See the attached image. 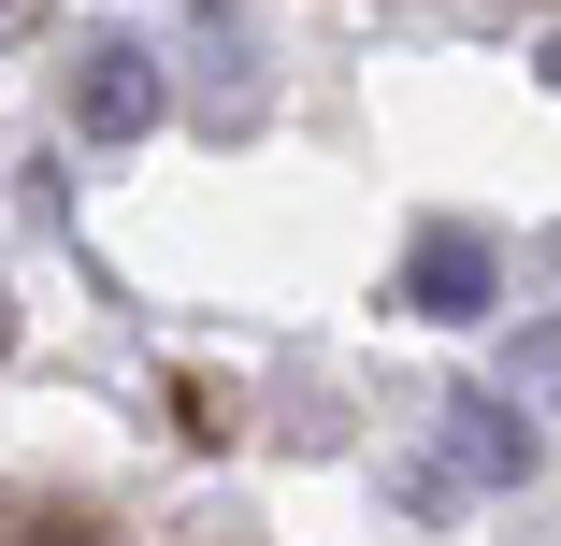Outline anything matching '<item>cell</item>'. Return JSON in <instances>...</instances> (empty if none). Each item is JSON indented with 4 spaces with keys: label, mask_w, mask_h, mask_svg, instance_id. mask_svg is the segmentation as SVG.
I'll return each instance as SVG.
<instances>
[{
    "label": "cell",
    "mask_w": 561,
    "mask_h": 546,
    "mask_svg": "<svg viewBox=\"0 0 561 546\" xmlns=\"http://www.w3.org/2000/svg\"><path fill=\"white\" fill-rule=\"evenodd\" d=\"M403 302H417V316H446V332H476V316L504 302V245H490V231H461V216H432V231L403 245Z\"/></svg>",
    "instance_id": "cell-2"
},
{
    "label": "cell",
    "mask_w": 561,
    "mask_h": 546,
    "mask_svg": "<svg viewBox=\"0 0 561 546\" xmlns=\"http://www.w3.org/2000/svg\"><path fill=\"white\" fill-rule=\"evenodd\" d=\"M202 72H216V130H245V72H260V44H245L231 0H202Z\"/></svg>",
    "instance_id": "cell-4"
},
{
    "label": "cell",
    "mask_w": 561,
    "mask_h": 546,
    "mask_svg": "<svg viewBox=\"0 0 561 546\" xmlns=\"http://www.w3.org/2000/svg\"><path fill=\"white\" fill-rule=\"evenodd\" d=\"M504 403H561V316L504 332Z\"/></svg>",
    "instance_id": "cell-5"
},
{
    "label": "cell",
    "mask_w": 561,
    "mask_h": 546,
    "mask_svg": "<svg viewBox=\"0 0 561 546\" xmlns=\"http://www.w3.org/2000/svg\"><path fill=\"white\" fill-rule=\"evenodd\" d=\"M159 116H173V58H145L130 30H101V44L72 58V130H87V144H145Z\"/></svg>",
    "instance_id": "cell-1"
},
{
    "label": "cell",
    "mask_w": 561,
    "mask_h": 546,
    "mask_svg": "<svg viewBox=\"0 0 561 546\" xmlns=\"http://www.w3.org/2000/svg\"><path fill=\"white\" fill-rule=\"evenodd\" d=\"M0 546H101V532H87V518H15Z\"/></svg>",
    "instance_id": "cell-6"
},
{
    "label": "cell",
    "mask_w": 561,
    "mask_h": 546,
    "mask_svg": "<svg viewBox=\"0 0 561 546\" xmlns=\"http://www.w3.org/2000/svg\"><path fill=\"white\" fill-rule=\"evenodd\" d=\"M30 15H44V0H0V44H15V30H30Z\"/></svg>",
    "instance_id": "cell-7"
},
{
    "label": "cell",
    "mask_w": 561,
    "mask_h": 546,
    "mask_svg": "<svg viewBox=\"0 0 561 546\" xmlns=\"http://www.w3.org/2000/svg\"><path fill=\"white\" fill-rule=\"evenodd\" d=\"M446 461H461L476 489H518V475H533V417H518L504 388H461V403H446Z\"/></svg>",
    "instance_id": "cell-3"
},
{
    "label": "cell",
    "mask_w": 561,
    "mask_h": 546,
    "mask_svg": "<svg viewBox=\"0 0 561 546\" xmlns=\"http://www.w3.org/2000/svg\"><path fill=\"white\" fill-rule=\"evenodd\" d=\"M547 86H561V44H547Z\"/></svg>",
    "instance_id": "cell-8"
}]
</instances>
